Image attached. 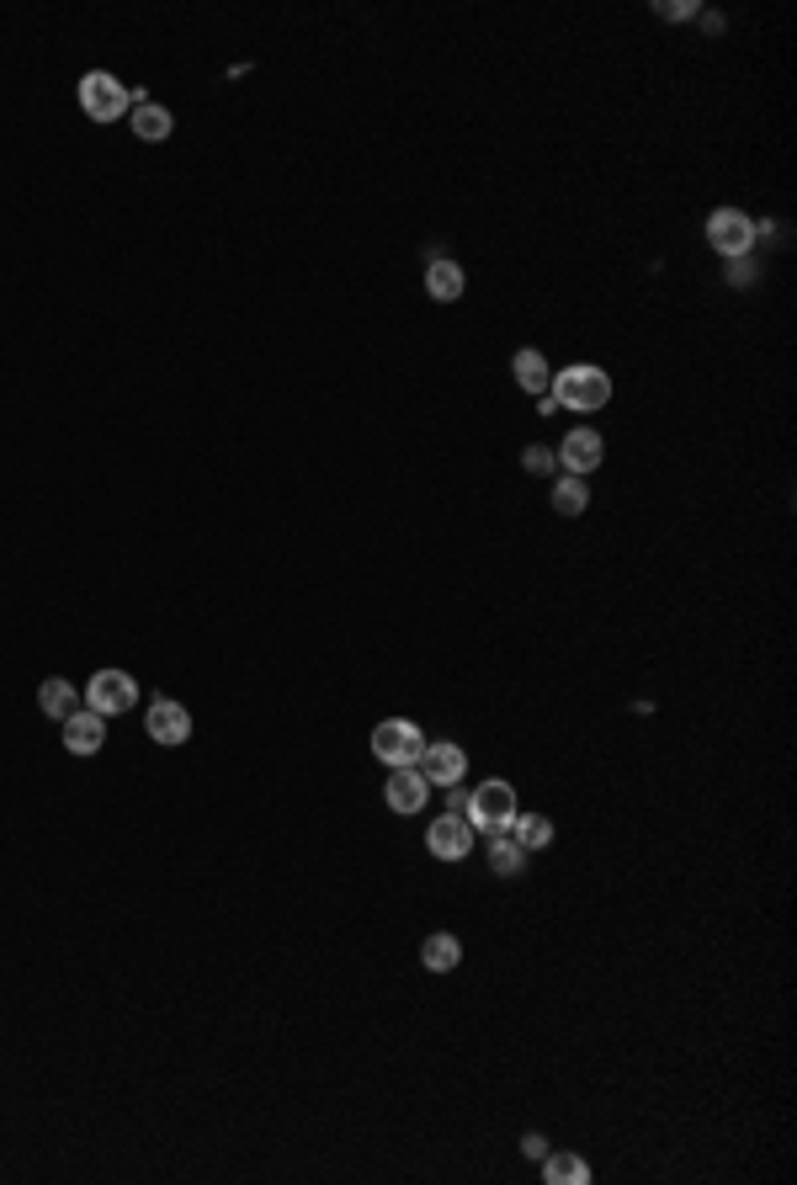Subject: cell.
I'll list each match as a JSON object with an SVG mask.
<instances>
[{
	"label": "cell",
	"mask_w": 797,
	"mask_h": 1185,
	"mask_svg": "<svg viewBox=\"0 0 797 1185\" xmlns=\"http://www.w3.org/2000/svg\"><path fill=\"white\" fill-rule=\"evenodd\" d=\"M585 505H590V489H585V479H575V474L553 479V511H558V517H580Z\"/></svg>",
	"instance_id": "cell-21"
},
{
	"label": "cell",
	"mask_w": 797,
	"mask_h": 1185,
	"mask_svg": "<svg viewBox=\"0 0 797 1185\" xmlns=\"http://www.w3.org/2000/svg\"><path fill=\"white\" fill-rule=\"evenodd\" d=\"M421 750H426V733L415 729L410 718H383L372 729V755L383 760V765H415Z\"/></svg>",
	"instance_id": "cell-4"
},
{
	"label": "cell",
	"mask_w": 797,
	"mask_h": 1185,
	"mask_svg": "<svg viewBox=\"0 0 797 1185\" xmlns=\"http://www.w3.org/2000/svg\"><path fill=\"white\" fill-rule=\"evenodd\" d=\"M543 1181L548 1185H590V1164L580 1154H553L543 1159Z\"/></svg>",
	"instance_id": "cell-18"
},
{
	"label": "cell",
	"mask_w": 797,
	"mask_h": 1185,
	"mask_svg": "<svg viewBox=\"0 0 797 1185\" xmlns=\"http://www.w3.org/2000/svg\"><path fill=\"white\" fill-rule=\"evenodd\" d=\"M526 867V851L511 840V829H500V835H490V872L494 878H516Z\"/></svg>",
	"instance_id": "cell-19"
},
{
	"label": "cell",
	"mask_w": 797,
	"mask_h": 1185,
	"mask_svg": "<svg viewBox=\"0 0 797 1185\" xmlns=\"http://www.w3.org/2000/svg\"><path fill=\"white\" fill-rule=\"evenodd\" d=\"M144 729H150L154 744H186L192 739V713H186L182 702L154 697L150 713H144Z\"/></svg>",
	"instance_id": "cell-9"
},
{
	"label": "cell",
	"mask_w": 797,
	"mask_h": 1185,
	"mask_svg": "<svg viewBox=\"0 0 797 1185\" xmlns=\"http://www.w3.org/2000/svg\"><path fill=\"white\" fill-rule=\"evenodd\" d=\"M133 702H139V681L128 670H96L86 681V707H96L101 718H118Z\"/></svg>",
	"instance_id": "cell-6"
},
{
	"label": "cell",
	"mask_w": 797,
	"mask_h": 1185,
	"mask_svg": "<svg viewBox=\"0 0 797 1185\" xmlns=\"http://www.w3.org/2000/svg\"><path fill=\"white\" fill-rule=\"evenodd\" d=\"M139 101H150L144 91H128L118 75H107V69H91V75H80V107H86V118L96 122H118L128 118V107H139Z\"/></svg>",
	"instance_id": "cell-2"
},
{
	"label": "cell",
	"mask_w": 797,
	"mask_h": 1185,
	"mask_svg": "<svg viewBox=\"0 0 797 1185\" xmlns=\"http://www.w3.org/2000/svg\"><path fill=\"white\" fill-rule=\"evenodd\" d=\"M511 372H516V383H522L526 394H548L553 389V367L543 362V351H516V357H511Z\"/></svg>",
	"instance_id": "cell-15"
},
{
	"label": "cell",
	"mask_w": 797,
	"mask_h": 1185,
	"mask_svg": "<svg viewBox=\"0 0 797 1185\" xmlns=\"http://www.w3.org/2000/svg\"><path fill=\"white\" fill-rule=\"evenodd\" d=\"M447 808H452V814H462V808H468V792H462V782H452V792H447Z\"/></svg>",
	"instance_id": "cell-24"
},
{
	"label": "cell",
	"mask_w": 797,
	"mask_h": 1185,
	"mask_svg": "<svg viewBox=\"0 0 797 1185\" xmlns=\"http://www.w3.org/2000/svg\"><path fill=\"white\" fill-rule=\"evenodd\" d=\"M462 287H468V276H462L458 261H447V256H441V261H430L426 267V293L436 298V304H458Z\"/></svg>",
	"instance_id": "cell-14"
},
{
	"label": "cell",
	"mask_w": 797,
	"mask_h": 1185,
	"mask_svg": "<svg viewBox=\"0 0 797 1185\" xmlns=\"http://www.w3.org/2000/svg\"><path fill=\"white\" fill-rule=\"evenodd\" d=\"M511 840H516L522 851H543V846H553V819H543V814H516V819H511Z\"/></svg>",
	"instance_id": "cell-20"
},
{
	"label": "cell",
	"mask_w": 797,
	"mask_h": 1185,
	"mask_svg": "<svg viewBox=\"0 0 797 1185\" xmlns=\"http://www.w3.org/2000/svg\"><path fill=\"white\" fill-rule=\"evenodd\" d=\"M526 1159H537V1164L548 1159V1138L543 1132H526Z\"/></svg>",
	"instance_id": "cell-23"
},
{
	"label": "cell",
	"mask_w": 797,
	"mask_h": 1185,
	"mask_svg": "<svg viewBox=\"0 0 797 1185\" xmlns=\"http://www.w3.org/2000/svg\"><path fill=\"white\" fill-rule=\"evenodd\" d=\"M107 744V718L96 713V707H75L69 718H64V750L69 755H96Z\"/></svg>",
	"instance_id": "cell-12"
},
{
	"label": "cell",
	"mask_w": 797,
	"mask_h": 1185,
	"mask_svg": "<svg viewBox=\"0 0 797 1185\" xmlns=\"http://www.w3.org/2000/svg\"><path fill=\"white\" fill-rule=\"evenodd\" d=\"M421 963H426L430 972H452L462 963V942L452 931H436V936H426V946H421Z\"/></svg>",
	"instance_id": "cell-17"
},
{
	"label": "cell",
	"mask_w": 797,
	"mask_h": 1185,
	"mask_svg": "<svg viewBox=\"0 0 797 1185\" xmlns=\"http://www.w3.org/2000/svg\"><path fill=\"white\" fill-rule=\"evenodd\" d=\"M755 235H761V229L750 224V214H739V208H718V214H707V244H712L723 261L750 256Z\"/></svg>",
	"instance_id": "cell-5"
},
{
	"label": "cell",
	"mask_w": 797,
	"mask_h": 1185,
	"mask_svg": "<svg viewBox=\"0 0 797 1185\" xmlns=\"http://www.w3.org/2000/svg\"><path fill=\"white\" fill-rule=\"evenodd\" d=\"M128 128H133L144 144H160V139L176 133V118H171V107H160V101H139V107L128 112Z\"/></svg>",
	"instance_id": "cell-13"
},
{
	"label": "cell",
	"mask_w": 797,
	"mask_h": 1185,
	"mask_svg": "<svg viewBox=\"0 0 797 1185\" xmlns=\"http://www.w3.org/2000/svg\"><path fill=\"white\" fill-rule=\"evenodd\" d=\"M548 394L558 399V410H580V415H590V410H601V404L612 399V378H607L601 367L575 362V367H564V372L553 378Z\"/></svg>",
	"instance_id": "cell-1"
},
{
	"label": "cell",
	"mask_w": 797,
	"mask_h": 1185,
	"mask_svg": "<svg viewBox=\"0 0 797 1185\" xmlns=\"http://www.w3.org/2000/svg\"><path fill=\"white\" fill-rule=\"evenodd\" d=\"M37 707H43V718H69L75 707H80V697H75V686L64 681V675H48L43 686H37Z\"/></svg>",
	"instance_id": "cell-16"
},
{
	"label": "cell",
	"mask_w": 797,
	"mask_h": 1185,
	"mask_svg": "<svg viewBox=\"0 0 797 1185\" xmlns=\"http://www.w3.org/2000/svg\"><path fill=\"white\" fill-rule=\"evenodd\" d=\"M415 771L426 776L430 787H452V782L468 776V755H462L458 744H447V739H441V744H426V750H421Z\"/></svg>",
	"instance_id": "cell-10"
},
{
	"label": "cell",
	"mask_w": 797,
	"mask_h": 1185,
	"mask_svg": "<svg viewBox=\"0 0 797 1185\" xmlns=\"http://www.w3.org/2000/svg\"><path fill=\"white\" fill-rule=\"evenodd\" d=\"M522 463L532 468V474H553V453H548V447H526Z\"/></svg>",
	"instance_id": "cell-22"
},
{
	"label": "cell",
	"mask_w": 797,
	"mask_h": 1185,
	"mask_svg": "<svg viewBox=\"0 0 797 1185\" xmlns=\"http://www.w3.org/2000/svg\"><path fill=\"white\" fill-rule=\"evenodd\" d=\"M383 797H389V808L394 814H421L430 797V782L415 771V765H394L389 771V782H383Z\"/></svg>",
	"instance_id": "cell-11"
},
{
	"label": "cell",
	"mask_w": 797,
	"mask_h": 1185,
	"mask_svg": "<svg viewBox=\"0 0 797 1185\" xmlns=\"http://www.w3.org/2000/svg\"><path fill=\"white\" fill-rule=\"evenodd\" d=\"M601 457H607V442L590 426H575L564 436V447H558V468H569L575 479H590V474L601 468Z\"/></svg>",
	"instance_id": "cell-8"
},
{
	"label": "cell",
	"mask_w": 797,
	"mask_h": 1185,
	"mask_svg": "<svg viewBox=\"0 0 797 1185\" xmlns=\"http://www.w3.org/2000/svg\"><path fill=\"white\" fill-rule=\"evenodd\" d=\"M426 846L436 861H462V856L473 851V824L462 819V814H441V819H430Z\"/></svg>",
	"instance_id": "cell-7"
},
{
	"label": "cell",
	"mask_w": 797,
	"mask_h": 1185,
	"mask_svg": "<svg viewBox=\"0 0 797 1185\" xmlns=\"http://www.w3.org/2000/svg\"><path fill=\"white\" fill-rule=\"evenodd\" d=\"M516 814H522V808H516V787H511V782H500V776L479 782V787L468 792V808H462V819L473 824V829H490V835L511 829Z\"/></svg>",
	"instance_id": "cell-3"
}]
</instances>
